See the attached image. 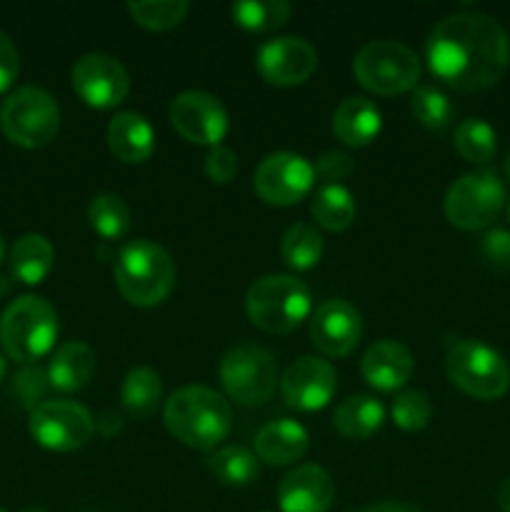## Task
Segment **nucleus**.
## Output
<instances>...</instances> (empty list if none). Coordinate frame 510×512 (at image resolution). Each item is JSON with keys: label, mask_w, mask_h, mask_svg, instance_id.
<instances>
[{"label": "nucleus", "mask_w": 510, "mask_h": 512, "mask_svg": "<svg viewBox=\"0 0 510 512\" xmlns=\"http://www.w3.org/2000/svg\"><path fill=\"white\" fill-rule=\"evenodd\" d=\"M453 143L460 158L468 160V163L483 165L493 160L495 150H498V135H495V130L485 120L468 118L455 128Z\"/></svg>", "instance_id": "2f4dec72"}, {"label": "nucleus", "mask_w": 510, "mask_h": 512, "mask_svg": "<svg viewBox=\"0 0 510 512\" xmlns=\"http://www.w3.org/2000/svg\"><path fill=\"white\" fill-rule=\"evenodd\" d=\"M308 448V430L298 420L290 418L273 420V423L263 425L260 433L255 435V455H258V460H263L265 465H275V468L298 463L308 453Z\"/></svg>", "instance_id": "aec40b11"}, {"label": "nucleus", "mask_w": 510, "mask_h": 512, "mask_svg": "<svg viewBox=\"0 0 510 512\" xmlns=\"http://www.w3.org/2000/svg\"><path fill=\"white\" fill-rule=\"evenodd\" d=\"M333 500V478L320 465H300L278 485L280 512H328Z\"/></svg>", "instance_id": "a211bd4d"}, {"label": "nucleus", "mask_w": 510, "mask_h": 512, "mask_svg": "<svg viewBox=\"0 0 510 512\" xmlns=\"http://www.w3.org/2000/svg\"><path fill=\"white\" fill-rule=\"evenodd\" d=\"M353 170V158L345 153H338V150H328V153H323L315 160V175H318L325 185H340V180L350 178Z\"/></svg>", "instance_id": "e433bc0d"}, {"label": "nucleus", "mask_w": 510, "mask_h": 512, "mask_svg": "<svg viewBox=\"0 0 510 512\" xmlns=\"http://www.w3.org/2000/svg\"><path fill=\"white\" fill-rule=\"evenodd\" d=\"M363 338V318L348 300H325L310 315V340L328 358H348Z\"/></svg>", "instance_id": "dca6fc26"}, {"label": "nucleus", "mask_w": 510, "mask_h": 512, "mask_svg": "<svg viewBox=\"0 0 510 512\" xmlns=\"http://www.w3.org/2000/svg\"><path fill=\"white\" fill-rule=\"evenodd\" d=\"M410 110H413L415 120L430 130H443L450 123V115H453V105H450L448 95L428 88V85H418L413 90Z\"/></svg>", "instance_id": "72a5a7b5"}, {"label": "nucleus", "mask_w": 510, "mask_h": 512, "mask_svg": "<svg viewBox=\"0 0 510 512\" xmlns=\"http://www.w3.org/2000/svg\"><path fill=\"white\" fill-rule=\"evenodd\" d=\"M8 260L15 280H20L23 285H40L53 270L55 250L45 235L28 233L15 240Z\"/></svg>", "instance_id": "b1692460"}, {"label": "nucleus", "mask_w": 510, "mask_h": 512, "mask_svg": "<svg viewBox=\"0 0 510 512\" xmlns=\"http://www.w3.org/2000/svg\"><path fill=\"white\" fill-rule=\"evenodd\" d=\"M28 430L40 448L53 453H73L90 443L95 420L85 405L73 400H43L30 410Z\"/></svg>", "instance_id": "9b49d317"}, {"label": "nucleus", "mask_w": 510, "mask_h": 512, "mask_svg": "<svg viewBox=\"0 0 510 512\" xmlns=\"http://www.w3.org/2000/svg\"><path fill=\"white\" fill-rule=\"evenodd\" d=\"M88 220L103 240H120L130 230V208L120 195L100 193L90 200Z\"/></svg>", "instance_id": "7c9ffc66"}, {"label": "nucleus", "mask_w": 510, "mask_h": 512, "mask_svg": "<svg viewBox=\"0 0 510 512\" xmlns=\"http://www.w3.org/2000/svg\"><path fill=\"white\" fill-rule=\"evenodd\" d=\"M290 5L283 0H243V3L230 5L235 25L250 33H270L288 23Z\"/></svg>", "instance_id": "c756f323"}, {"label": "nucleus", "mask_w": 510, "mask_h": 512, "mask_svg": "<svg viewBox=\"0 0 510 512\" xmlns=\"http://www.w3.org/2000/svg\"><path fill=\"white\" fill-rule=\"evenodd\" d=\"M445 370L450 383L475 400H498L510 388V365L480 340H458L448 348Z\"/></svg>", "instance_id": "0eeeda50"}, {"label": "nucleus", "mask_w": 510, "mask_h": 512, "mask_svg": "<svg viewBox=\"0 0 510 512\" xmlns=\"http://www.w3.org/2000/svg\"><path fill=\"white\" fill-rule=\"evenodd\" d=\"M430 73L460 93H478L503 80L510 40L503 25L485 13H455L440 20L425 43Z\"/></svg>", "instance_id": "f257e3e1"}, {"label": "nucleus", "mask_w": 510, "mask_h": 512, "mask_svg": "<svg viewBox=\"0 0 510 512\" xmlns=\"http://www.w3.org/2000/svg\"><path fill=\"white\" fill-rule=\"evenodd\" d=\"M0 128L18 148H45L60 130V108L48 90L25 85L0 105Z\"/></svg>", "instance_id": "423d86ee"}, {"label": "nucleus", "mask_w": 510, "mask_h": 512, "mask_svg": "<svg viewBox=\"0 0 510 512\" xmlns=\"http://www.w3.org/2000/svg\"><path fill=\"white\" fill-rule=\"evenodd\" d=\"M420 60L408 45L395 40H373L353 60V73L365 90L375 95L408 93L418 88Z\"/></svg>", "instance_id": "6e6552de"}, {"label": "nucleus", "mask_w": 510, "mask_h": 512, "mask_svg": "<svg viewBox=\"0 0 510 512\" xmlns=\"http://www.w3.org/2000/svg\"><path fill=\"white\" fill-rule=\"evenodd\" d=\"M385 423V408L370 395H350L335 408L333 425L343 438L368 440Z\"/></svg>", "instance_id": "393cba45"}, {"label": "nucleus", "mask_w": 510, "mask_h": 512, "mask_svg": "<svg viewBox=\"0 0 510 512\" xmlns=\"http://www.w3.org/2000/svg\"><path fill=\"white\" fill-rule=\"evenodd\" d=\"M18 70H20L18 50H15L13 40L0 30V93H5V90L15 83Z\"/></svg>", "instance_id": "ea45409f"}, {"label": "nucleus", "mask_w": 510, "mask_h": 512, "mask_svg": "<svg viewBox=\"0 0 510 512\" xmlns=\"http://www.w3.org/2000/svg\"><path fill=\"white\" fill-rule=\"evenodd\" d=\"M3 378H5V358L0 355V380H3Z\"/></svg>", "instance_id": "37998d69"}, {"label": "nucleus", "mask_w": 510, "mask_h": 512, "mask_svg": "<svg viewBox=\"0 0 510 512\" xmlns=\"http://www.w3.org/2000/svg\"><path fill=\"white\" fill-rule=\"evenodd\" d=\"M25 512H45V510H40V508H30V510H25Z\"/></svg>", "instance_id": "49530a36"}, {"label": "nucleus", "mask_w": 510, "mask_h": 512, "mask_svg": "<svg viewBox=\"0 0 510 512\" xmlns=\"http://www.w3.org/2000/svg\"><path fill=\"white\" fill-rule=\"evenodd\" d=\"M115 285L135 308H155L175 288L173 258L153 240H130L115 260Z\"/></svg>", "instance_id": "7ed1b4c3"}, {"label": "nucleus", "mask_w": 510, "mask_h": 512, "mask_svg": "<svg viewBox=\"0 0 510 512\" xmlns=\"http://www.w3.org/2000/svg\"><path fill=\"white\" fill-rule=\"evenodd\" d=\"M315 223L330 233H343L355 223V198L345 185H323L315 190L313 203H310Z\"/></svg>", "instance_id": "a878e982"}, {"label": "nucleus", "mask_w": 510, "mask_h": 512, "mask_svg": "<svg viewBox=\"0 0 510 512\" xmlns=\"http://www.w3.org/2000/svg\"><path fill=\"white\" fill-rule=\"evenodd\" d=\"M505 170H508V178H510V155H508V163H505Z\"/></svg>", "instance_id": "a18cd8bd"}, {"label": "nucleus", "mask_w": 510, "mask_h": 512, "mask_svg": "<svg viewBox=\"0 0 510 512\" xmlns=\"http://www.w3.org/2000/svg\"><path fill=\"white\" fill-rule=\"evenodd\" d=\"M48 373L40 368H30V370H23V373L18 375V380H15V388H18L20 393V400H23V405H30V410L38 405V400L43 398L45 388H48Z\"/></svg>", "instance_id": "4c0bfd02"}, {"label": "nucleus", "mask_w": 510, "mask_h": 512, "mask_svg": "<svg viewBox=\"0 0 510 512\" xmlns=\"http://www.w3.org/2000/svg\"><path fill=\"white\" fill-rule=\"evenodd\" d=\"M255 65L265 83L278 85V88H295V85L308 83L310 75L315 73L318 53L308 40L285 35V38L268 40L258 50Z\"/></svg>", "instance_id": "f3484780"}, {"label": "nucleus", "mask_w": 510, "mask_h": 512, "mask_svg": "<svg viewBox=\"0 0 510 512\" xmlns=\"http://www.w3.org/2000/svg\"><path fill=\"white\" fill-rule=\"evenodd\" d=\"M60 325L53 305L38 295L13 300L0 315V345L15 363L33 365L55 348Z\"/></svg>", "instance_id": "20e7f679"}, {"label": "nucleus", "mask_w": 510, "mask_h": 512, "mask_svg": "<svg viewBox=\"0 0 510 512\" xmlns=\"http://www.w3.org/2000/svg\"><path fill=\"white\" fill-rule=\"evenodd\" d=\"M498 505L503 512H510V478L500 485L498 490Z\"/></svg>", "instance_id": "79ce46f5"}, {"label": "nucleus", "mask_w": 510, "mask_h": 512, "mask_svg": "<svg viewBox=\"0 0 510 512\" xmlns=\"http://www.w3.org/2000/svg\"><path fill=\"white\" fill-rule=\"evenodd\" d=\"M483 258L495 268H510V233L508 230H490L480 243Z\"/></svg>", "instance_id": "58836bf2"}, {"label": "nucleus", "mask_w": 510, "mask_h": 512, "mask_svg": "<svg viewBox=\"0 0 510 512\" xmlns=\"http://www.w3.org/2000/svg\"><path fill=\"white\" fill-rule=\"evenodd\" d=\"M220 383L230 400L245 408L265 405L278 388V365L265 348L255 343L235 345L220 360Z\"/></svg>", "instance_id": "1a4fd4ad"}, {"label": "nucleus", "mask_w": 510, "mask_h": 512, "mask_svg": "<svg viewBox=\"0 0 510 512\" xmlns=\"http://www.w3.org/2000/svg\"><path fill=\"white\" fill-rule=\"evenodd\" d=\"M128 13L140 28L165 33V30L178 28L190 13V3L185 0H140V3H128Z\"/></svg>", "instance_id": "473e14b6"}, {"label": "nucleus", "mask_w": 510, "mask_h": 512, "mask_svg": "<svg viewBox=\"0 0 510 512\" xmlns=\"http://www.w3.org/2000/svg\"><path fill=\"white\" fill-rule=\"evenodd\" d=\"M5 260V243H3V238H0V263H3Z\"/></svg>", "instance_id": "c03bdc74"}, {"label": "nucleus", "mask_w": 510, "mask_h": 512, "mask_svg": "<svg viewBox=\"0 0 510 512\" xmlns=\"http://www.w3.org/2000/svg\"><path fill=\"white\" fill-rule=\"evenodd\" d=\"M393 423L398 425L405 433H415V430H423L430 423V415H433V405L430 398L423 390H408V393H400L393 400Z\"/></svg>", "instance_id": "f704fd0d"}, {"label": "nucleus", "mask_w": 510, "mask_h": 512, "mask_svg": "<svg viewBox=\"0 0 510 512\" xmlns=\"http://www.w3.org/2000/svg\"><path fill=\"white\" fill-rule=\"evenodd\" d=\"M0 512H5V510H3V508H0Z\"/></svg>", "instance_id": "09e8293b"}, {"label": "nucleus", "mask_w": 510, "mask_h": 512, "mask_svg": "<svg viewBox=\"0 0 510 512\" xmlns=\"http://www.w3.org/2000/svg\"><path fill=\"white\" fill-rule=\"evenodd\" d=\"M280 255H283V263L295 273L313 270L323 258V235L310 223L290 225L280 240Z\"/></svg>", "instance_id": "cd10ccee"}, {"label": "nucleus", "mask_w": 510, "mask_h": 512, "mask_svg": "<svg viewBox=\"0 0 510 512\" xmlns=\"http://www.w3.org/2000/svg\"><path fill=\"white\" fill-rule=\"evenodd\" d=\"M205 175L210 178V183L228 185L238 175V155L225 145L210 148L208 158H205Z\"/></svg>", "instance_id": "c9c22d12"}, {"label": "nucleus", "mask_w": 510, "mask_h": 512, "mask_svg": "<svg viewBox=\"0 0 510 512\" xmlns=\"http://www.w3.org/2000/svg\"><path fill=\"white\" fill-rule=\"evenodd\" d=\"M363 512H423V510H418L415 505H408V503H375L370 505V508H365Z\"/></svg>", "instance_id": "a19ab883"}, {"label": "nucleus", "mask_w": 510, "mask_h": 512, "mask_svg": "<svg viewBox=\"0 0 510 512\" xmlns=\"http://www.w3.org/2000/svg\"><path fill=\"white\" fill-rule=\"evenodd\" d=\"M168 433L193 450H213L233 428V410L228 400L203 385L175 390L163 410Z\"/></svg>", "instance_id": "f03ea898"}, {"label": "nucleus", "mask_w": 510, "mask_h": 512, "mask_svg": "<svg viewBox=\"0 0 510 512\" xmlns=\"http://www.w3.org/2000/svg\"><path fill=\"white\" fill-rule=\"evenodd\" d=\"M280 390L290 408L315 413V410L328 408L338 390V373L333 365L315 355L298 358L280 378Z\"/></svg>", "instance_id": "2eb2a0df"}, {"label": "nucleus", "mask_w": 510, "mask_h": 512, "mask_svg": "<svg viewBox=\"0 0 510 512\" xmlns=\"http://www.w3.org/2000/svg\"><path fill=\"white\" fill-rule=\"evenodd\" d=\"M108 148L120 163H145L155 153V130L140 113L125 110L108 125Z\"/></svg>", "instance_id": "412c9836"}, {"label": "nucleus", "mask_w": 510, "mask_h": 512, "mask_svg": "<svg viewBox=\"0 0 510 512\" xmlns=\"http://www.w3.org/2000/svg\"><path fill=\"white\" fill-rule=\"evenodd\" d=\"M360 373L370 388L380 390V393H393V390L408 385V380L413 378V353L398 340H380L365 350Z\"/></svg>", "instance_id": "6ab92c4d"}, {"label": "nucleus", "mask_w": 510, "mask_h": 512, "mask_svg": "<svg viewBox=\"0 0 510 512\" xmlns=\"http://www.w3.org/2000/svg\"><path fill=\"white\" fill-rule=\"evenodd\" d=\"M250 323L270 335H285L313 315V295L293 275H263L245 293Z\"/></svg>", "instance_id": "39448f33"}, {"label": "nucleus", "mask_w": 510, "mask_h": 512, "mask_svg": "<svg viewBox=\"0 0 510 512\" xmlns=\"http://www.w3.org/2000/svg\"><path fill=\"white\" fill-rule=\"evenodd\" d=\"M48 383L50 388L60 393H75L83 390L95 375V353L90 345L73 340V343L60 345L48 363Z\"/></svg>", "instance_id": "5701e85b"}, {"label": "nucleus", "mask_w": 510, "mask_h": 512, "mask_svg": "<svg viewBox=\"0 0 510 512\" xmlns=\"http://www.w3.org/2000/svg\"><path fill=\"white\" fill-rule=\"evenodd\" d=\"M170 125L188 143L218 148L228 135V113L215 95L185 90L170 103Z\"/></svg>", "instance_id": "ddd939ff"}, {"label": "nucleus", "mask_w": 510, "mask_h": 512, "mask_svg": "<svg viewBox=\"0 0 510 512\" xmlns=\"http://www.w3.org/2000/svg\"><path fill=\"white\" fill-rule=\"evenodd\" d=\"M208 468L223 485L245 488V485L258 480L260 460L258 455L250 453L243 445H225V448L215 450V453L210 455Z\"/></svg>", "instance_id": "c85d7f7f"}, {"label": "nucleus", "mask_w": 510, "mask_h": 512, "mask_svg": "<svg viewBox=\"0 0 510 512\" xmlns=\"http://www.w3.org/2000/svg\"><path fill=\"white\" fill-rule=\"evenodd\" d=\"M120 400L130 415L140 420L150 418L163 400V380L153 368H133L125 375Z\"/></svg>", "instance_id": "bb28decb"}, {"label": "nucleus", "mask_w": 510, "mask_h": 512, "mask_svg": "<svg viewBox=\"0 0 510 512\" xmlns=\"http://www.w3.org/2000/svg\"><path fill=\"white\" fill-rule=\"evenodd\" d=\"M383 128V115L378 105L368 98H345L333 113V133L340 143L350 148H365L373 143Z\"/></svg>", "instance_id": "4be33fe9"}, {"label": "nucleus", "mask_w": 510, "mask_h": 512, "mask_svg": "<svg viewBox=\"0 0 510 512\" xmlns=\"http://www.w3.org/2000/svg\"><path fill=\"white\" fill-rule=\"evenodd\" d=\"M268 512H270V510H268Z\"/></svg>", "instance_id": "8fccbe9b"}, {"label": "nucleus", "mask_w": 510, "mask_h": 512, "mask_svg": "<svg viewBox=\"0 0 510 512\" xmlns=\"http://www.w3.org/2000/svg\"><path fill=\"white\" fill-rule=\"evenodd\" d=\"M505 205V188L490 170L468 173L455 180L443 200V213L458 230H485Z\"/></svg>", "instance_id": "9d476101"}, {"label": "nucleus", "mask_w": 510, "mask_h": 512, "mask_svg": "<svg viewBox=\"0 0 510 512\" xmlns=\"http://www.w3.org/2000/svg\"><path fill=\"white\" fill-rule=\"evenodd\" d=\"M508 218H510V205H508Z\"/></svg>", "instance_id": "de8ad7c7"}, {"label": "nucleus", "mask_w": 510, "mask_h": 512, "mask_svg": "<svg viewBox=\"0 0 510 512\" xmlns=\"http://www.w3.org/2000/svg\"><path fill=\"white\" fill-rule=\"evenodd\" d=\"M315 165L303 155L273 153L255 168L253 188L263 203L275 208H290L308 198L315 188Z\"/></svg>", "instance_id": "f8f14e48"}, {"label": "nucleus", "mask_w": 510, "mask_h": 512, "mask_svg": "<svg viewBox=\"0 0 510 512\" xmlns=\"http://www.w3.org/2000/svg\"><path fill=\"white\" fill-rule=\"evenodd\" d=\"M73 90L90 108L110 110L128 98L130 75L113 55L88 53L73 65Z\"/></svg>", "instance_id": "4468645a"}]
</instances>
